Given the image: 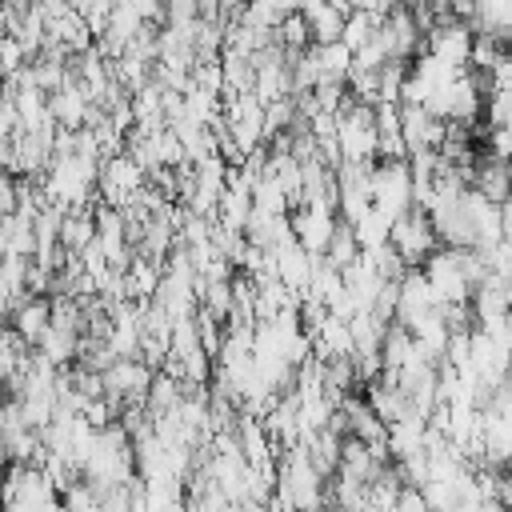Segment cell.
Returning a JSON list of instances; mask_svg holds the SVG:
<instances>
[{
    "instance_id": "6da1fadb",
    "label": "cell",
    "mask_w": 512,
    "mask_h": 512,
    "mask_svg": "<svg viewBox=\"0 0 512 512\" xmlns=\"http://www.w3.org/2000/svg\"><path fill=\"white\" fill-rule=\"evenodd\" d=\"M336 148L340 160H376V104L344 100L336 112Z\"/></svg>"
},
{
    "instance_id": "7a4b0ae2",
    "label": "cell",
    "mask_w": 512,
    "mask_h": 512,
    "mask_svg": "<svg viewBox=\"0 0 512 512\" xmlns=\"http://www.w3.org/2000/svg\"><path fill=\"white\" fill-rule=\"evenodd\" d=\"M388 244L396 248V256L408 264V268H420L436 248H440V240H436V228H432V220H428V212L424 208H408V212H400L392 224H388Z\"/></svg>"
},
{
    "instance_id": "3957f363",
    "label": "cell",
    "mask_w": 512,
    "mask_h": 512,
    "mask_svg": "<svg viewBox=\"0 0 512 512\" xmlns=\"http://www.w3.org/2000/svg\"><path fill=\"white\" fill-rule=\"evenodd\" d=\"M372 208L396 220L412 208V168L408 160H372Z\"/></svg>"
},
{
    "instance_id": "277c9868",
    "label": "cell",
    "mask_w": 512,
    "mask_h": 512,
    "mask_svg": "<svg viewBox=\"0 0 512 512\" xmlns=\"http://www.w3.org/2000/svg\"><path fill=\"white\" fill-rule=\"evenodd\" d=\"M420 272H424V280H428L436 304H468L472 284H468V276H464V268H460V260H456V248H436V252L420 264Z\"/></svg>"
},
{
    "instance_id": "5b68a950",
    "label": "cell",
    "mask_w": 512,
    "mask_h": 512,
    "mask_svg": "<svg viewBox=\"0 0 512 512\" xmlns=\"http://www.w3.org/2000/svg\"><path fill=\"white\" fill-rule=\"evenodd\" d=\"M148 384H152V368L140 356H124V360H112L104 368V396L116 408V416L124 404H144Z\"/></svg>"
},
{
    "instance_id": "8992f818",
    "label": "cell",
    "mask_w": 512,
    "mask_h": 512,
    "mask_svg": "<svg viewBox=\"0 0 512 512\" xmlns=\"http://www.w3.org/2000/svg\"><path fill=\"white\" fill-rule=\"evenodd\" d=\"M336 204L328 200H312V204H300L288 212V224H292V236L296 244L308 252V256H320L332 240V228H336Z\"/></svg>"
},
{
    "instance_id": "52a82bcc",
    "label": "cell",
    "mask_w": 512,
    "mask_h": 512,
    "mask_svg": "<svg viewBox=\"0 0 512 512\" xmlns=\"http://www.w3.org/2000/svg\"><path fill=\"white\" fill-rule=\"evenodd\" d=\"M424 52L448 68H468V52H472V28L464 20H440L424 32Z\"/></svg>"
},
{
    "instance_id": "ba28073f",
    "label": "cell",
    "mask_w": 512,
    "mask_h": 512,
    "mask_svg": "<svg viewBox=\"0 0 512 512\" xmlns=\"http://www.w3.org/2000/svg\"><path fill=\"white\" fill-rule=\"evenodd\" d=\"M436 308V300H432V288H428V280H424V272L420 268H408L400 280H396V324H404V328H412L424 312H432Z\"/></svg>"
},
{
    "instance_id": "9c48e42d",
    "label": "cell",
    "mask_w": 512,
    "mask_h": 512,
    "mask_svg": "<svg viewBox=\"0 0 512 512\" xmlns=\"http://www.w3.org/2000/svg\"><path fill=\"white\" fill-rule=\"evenodd\" d=\"M400 108V136L408 144V152H420V148H440L444 140V120L432 116L424 104H396Z\"/></svg>"
},
{
    "instance_id": "30bf717a",
    "label": "cell",
    "mask_w": 512,
    "mask_h": 512,
    "mask_svg": "<svg viewBox=\"0 0 512 512\" xmlns=\"http://www.w3.org/2000/svg\"><path fill=\"white\" fill-rule=\"evenodd\" d=\"M48 324H52V296H36V292L20 296V304H16L12 316H8V328H12L28 348H36V340L44 336Z\"/></svg>"
},
{
    "instance_id": "8fae6325",
    "label": "cell",
    "mask_w": 512,
    "mask_h": 512,
    "mask_svg": "<svg viewBox=\"0 0 512 512\" xmlns=\"http://www.w3.org/2000/svg\"><path fill=\"white\" fill-rule=\"evenodd\" d=\"M88 104H92V100L84 96V88H80V80H76V76H68V84H64V88L48 92V116H52V124H56V128H68V132L84 128Z\"/></svg>"
},
{
    "instance_id": "7c38bea8",
    "label": "cell",
    "mask_w": 512,
    "mask_h": 512,
    "mask_svg": "<svg viewBox=\"0 0 512 512\" xmlns=\"http://www.w3.org/2000/svg\"><path fill=\"white\" fill-rule=\"evenodd\" d=\"M472 188H476L484 200L504 204V200L512 196V164L500 160V156H492V152H484V160L476 156V164H472Z\"/></svg>"
},
{
    "instance_id": "4fadbf2b",
    "label": "cell",
    "mask_w": 512,
    "mask_h": 512,
    "mask_svg": "<svg viewBox=\"0 0 512 512\" xmlns=\"http://www.w3.org/2000/svg\"><path fill=\"white\" fill-rule=\"evenodd\" d=\"M376 160H408V144L400 136V108L388 100L376 104Z\"/></svg>"
},
{
    "instance_id": "5bb4252c",
    "label": "cell",
    "mask_w": 512,
    "mask_h": 512,
    "mask_svg": "<svg viewBox=\"0 0 512 512\" xmlns=\"http://www.w3.org/2000/svg\"><path fill=\"white\" fill-rule=\"evenodd\" d=\"M92 208H96V204L64 212V220H60V248H64L68 256H80V252L96 240V212H92Z\"/></svg>"
},
{
    "instance_id": "9a60e30c",
    "label": "cell",
    "mask_w": 512,
    "mask_h": 512,
    "mask_svg": "<svg viewBox=\"0 0 512 512\" xmlns=\"http://www.w3.org/2000/svg\"><path fill=\"white\" fill-rule=\"evenodd\" d=\"M76 348H80V332L76 328H64V324H48L44 336L36 340V352L44 360H52L56 368H68L76 360Z\"/></svg>"
},
{
    "instance_id": "2e32d148",
    "label": "cell",
    "mask_w": 512,
    "mask_h": 512,
    "mask_svg": "<svg viewBox=\"0 0 512 512\" xmlns=\"http://www.w3.org/2000/svg\"><path fill=\"white\" fill-rule=\"evenodd\" d=\"M424 428H428L424 416L392 420V424H388V452H392V460H404V456L420 452V448H424Z\"/></svg>"
},
{
    "instance_id": "e0dca14e",
    "label": "cell",
    "mask_w": 512,
    "mask_h": 512,
    "mask_svg": "<svg viewBox=\"0 0 512 512\" xmlns=\"http://www.w3.org/2000/svg\"><path fill=\"white\" fill-rule=\"evenodd\" d=\"M320 256H324V264H332L336 272H344L348 264H356V260H360V244H356V232H352V224H348V220H336L332 240H328V248H324Z\"/></svg>"
},
{
    "instance_id": "ac0fdd59",
    "label": "cell",
    "mask_w": 512,
    "mask_h": 512,
    "mask_svg": "<svg viewBox=\"0 0 512 512\" xmlns=\"http://www.w3.org/2000/svg\"><path fill=\"white\" fill-rule=\"evenodd\" d=\"M312 56L320 64V80H348V72H352V48L344 40L312 44Z\"/></svg>"
},
{
    "instance_id": "d6986e66",
    "label": "cell",
    "mask_w": 512,
    "mask_h": 512,
    "mask_svg": "<svg viewBox=\"0 0 512 512\" xmlns=\"http://www.w3.org/2000/svg\"><path fill=\"white\" fill-rule=\"evenodd\" d=\"M344 16H348V12H340L336 4H320V8L304 12L312 44H332V40H340V32H344Z\"/></svg>"
},
{
    "instance_id": "ffe728a7",
    "label": "cell",
    "mask_w": 512,
    "mask_h": 512,
    "mask_svg": "<svg viewBox=\"0 0 512 512\" xmlns=\"http://www.w3.org/2000/svg\"><path fill=\"white\" fill-rule=\"evenodd\" d=\"M272 44H280L288 56H296V52H304V48L312 44V36H308V20H304L300 8H296V12H284V20L272 28Z\"/></svg>"
},
{
    "instance_id": "44dd1931",
    "label": "cell",
    "mask_w": 512,
    "mask_h": 512,
    "mask_svg": "<svg viewBox=\"0 0 512 512\" xmlns=\"http://www.w3.org/2000/svg\"><path fill=\"white\" fill-rule=\"evenodd\" d=\"M388 216L384 212H376V208H368L356 224H352V232H356V244H360V252H368V248H380V244H388Z\"/></svg>"
},
{
    "instance_id": "7402d4cb",
    "label": "cell",
    "mask_w": 512,
    "mask_h": 512,
    "mask_svg": "<svg viewBox=\"0 0 512 512\" xmlns=\"http://www.w3.org/2000/svg\"><path fill=\"white\" fill-rule=\"evenodd\" d=\"M484 120H488V128H512V92H504V88L488 92Z\"/></svg>"
},
{
    "instance_id": "603a6c76",
    "label": "cell",
    "mask_w": 512,
    "mask_h": 512,
    "mask_svg": "<svg viewBox=\"0 0 512 512\" xmlns=\"http://www.w3.org/2000/svg\"><path fill=\"white\" fill-rule=\"evenodd\" d=\"M100 512H132V484H112L100 488Z\"/></svg>"
},
{
    "instance_id": "cb8c5ba5",
    "label": "cell",
    "mask_w": 512,
    "mask_h": 512,
    "mask_svg": "<svg viewBox=\"0 0 512 512\" xmlns=\"http://www.w3.org/2000/svg\"><path fill=\"white\" fill-rule=\"evenodd\" d=\"M392 4H400V0H356V8H364V12H372L376 20H380V16H384V12L392 8Z\"/></svg>"
},
{
    "instance_id": "d4e9b609",
    "label": "cell",
    "mask_w": 512,
    "mask_h": 512,
    "mask_svg": "<svg viewBox=\"0 0 512 512\" xmlns=\"http://www.w3.org/2000/svg\"><path fill=\"white\" fill-rule=\"evenodd\" d=\"M48 512H68V508H64V500H60V496H56V504H52V508H48Z\"/></svg>"
}]
</instances>
